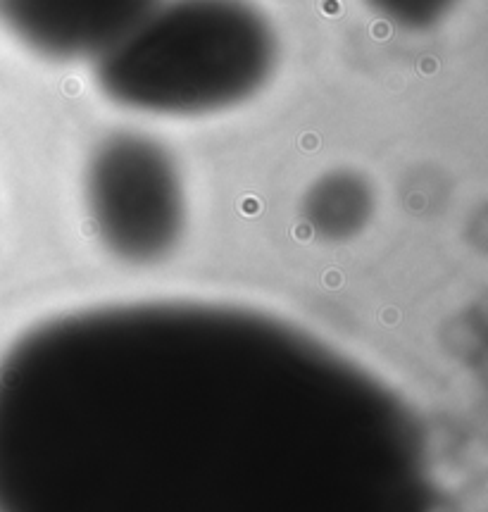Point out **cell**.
Listing matches in <instances>:
<instances>
[{
    "label": "cell",
    "instance_id": "cell-1",
    "mask_svg": "<svg viewBox=\"0 0 488 512\" xmlns=\"http://www.w3.org/2000/svg\"><path fill=\"white\" fill-rule=\"evenodd\" d=\"M277 65V29L253 0H155L93 79L124 110L205 117L250 101Z\"/></svg>",
    "mask_w": 488,
    "mask_h": 512
},
{
    "label": "cell",
    "instance_id": "cell-2",
    "mask_svg": "<svg viewBox=\"0 0 488 512\" xmlns=\"http://www.w3.org/2000/svg\"><path fill=\"white\" fill-rule=\"evenodd\" d=\"M84 198L98 241L127 265H158L184 239L181 167L165 143L143 131H112L93 146Z\"/></svg>",
    "mask_w": 488,
    "mask_h": 512
},
{
    "label": "cell",
    "instance_id": "cell-3",
    "mask_svg": "<svg viewBox=\"0 0 488 512\" xmlns=\"http://www.w3.org/2000/svg\"><path fill=\"white\" fill-rule=\"evenodd\" d=\"M155 0H0V27L53 62H96Z\"/></svg>",
    "mask_w": 488,
    "mask_h": 512
},
{
    "label": "cell",
    "instance_id": "cell-4",
    "mask_svg": "<svg viewBox=\"0 0 488 512\" xmlns=\"http://www.w3.org/2000/svg\"><path fill=\"white\" fill-rule=\"evenodd\" d=\"M374 215V191L362 174L336 170L319 177L305 193L303 217L324 241H348Z\"/></svg>",
    "mask_w": 488,
    "mask_h": 512
},
{
    "label": "cell",
    "instance_id": "cell-5",
    "mask_svg": "<svg viewBox=\"0 0 488 512\" xmlns=\"http://www.w3.org/2000/svg\"><path fill=\"white\" fill-rule=\"evenodd\" d=\"M381 20L408 31H424L441 24L460 0H365Z\"/></svg>",
    "mask_w": 488,
    "mask_h": 512
}]
</instances>
